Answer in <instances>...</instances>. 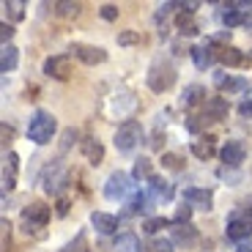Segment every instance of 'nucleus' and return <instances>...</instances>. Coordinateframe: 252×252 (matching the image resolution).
Returning a JSON list of instances; mask_svg holds the SVG:
<instances>
[{"label":"nucleus","mask_w":252,"mask_h":252,"mask_svg":"<svg viewBox=\"0 0 252 252\" xmlns=\"http://www.w3.org/2000/svg\"><path fill=\"white\" fill-rule=\"evenodd\" d=\"M91 225H94L99 233H115V230H118V217L104 214V211H94V214H91Z\"/></svg>","instance_id":"9b49d317"},{"label":"nucleus","mask_w":252,"mask_h":252,"mask_svg":"<svg viewBox=\"0 0 252 252\" xmlns=\"http://www.w3.org/2000/svg\"><path fill=\"white\" fill-rule=\"evenodd\" d=\"M140 137H143V126L129 118V121H124V124L118 126V132H115V148H118V151H132L134 145L140 143Z\"/></svg>","instance_id":"7ed1b4c3"},{"label":"nucleus","mask_w":252,"mask_h":252,"mask_svg":"<svg viewBox=\"0 0 252 252\" xmlns=\"http://www.w3.org/2000/svg\"><path fill=\"white\" fill-rule=\"evenodd\" d=\"M58 214H69V200H58Z\"/></svg>","instance_id":"4c0bfd02"},{"label":"nucleus","mask_w":252,"mask_h":252,"mask_svg":"<svg viewBox=\"0 0 252 252\" xmlns=\"http://www.w3.org/2000/svg\"><path fill=\"white\" fill-rule=\"evenodd\" d=\"M239 113H241V118H252V99L241 101V104H239Z\"/></svg>","instance_id":"c9c22d12"},{"label":"nucleus","mask_w":252,"mask_h":252,"mask_svg":"<svg viewBox=\"0 0 252 252\" xmlns=\"http://www.w3.org/2000/svg\"><path fill=\"white\" fill-rule=\"evenodd\" d=\"M217 61H222L225 66L233 69V66H241V63H244V55H241L236 47H222V50L217 52Z\"/></svg>","instance_id":"a211bd4d"},{"label":"nucleus","mask_w":252,"mask_h":252,"mask_svg":"<svg viewBox=\"0 0 252 252\" xmlns=\"http://www.w3.org/2000/svg\"><path fill=\"white\" fill-rule=\"evenodd\" d=\"M126 192H129V176L126 173H113V176L107 178V184H104V195L110 197V200H118V197H124Z\"/></svg>","instance_id":"6e6552de"},{"label":"nucleus","mask_w":252,"mask_h":252,"mask_svg":"<svg viewBox=\"0 0 252 252\" xmlns=\"http://www.w3.org/2000/svg\"><path fill=\"white\" fill-rule=\"evenodd\" d=\"M170 225V220H164V217H148V220L143 222V230L145 233H159L162 227Z\"/></svg>","instance_id":"a878e982"},{"label":"nucleus","mask_w":252,"mask_h":252,"mask_svg":"<svg viewBox=\"0 0 252 252\" xmlns=\"http://www.w3.org/2000/svg\"><path fill=\"white\" fill-rule=\"evenodd\" d=\"M55 11L63 14V17H69V14L80 11V6H77V3H55Z\"/></svg>","instance_id":"2f4dec72"},{"label":"nucleus","mask_w":252,"mask_h":252,"mask_svg":"<svg viewBox=\"0 0 252 252\" xmlns=\"http://www.w3.org/2000/svg\"><path fill=\"white\" fill-rule=\"evenodd\" d=\"M115 250L118 252H140L143 247H140V239L134 233H121L115 239Z\"/></svg>","instance_id":"6ab92c4d"},{"label":"nucleus","mask_w":252,"mask_h":252,"mask_svg":"<svg viewBox=\"0 0 252 252\" xmlns=\"http://www.w3.org/2000/svg\"><path fill=\"white\" fill-rule=\"evenodd\" d=\"M85 247H88V244H85V233H80L71 244L63 247V252H85Z\"/></svg>","instance_id":"c85d7f7f"},{"label":"nucleus","mask_w":252,"mask_h":252,"mask_svg":"<svg viewBox=\"0 0 252 252\" xmlns=\"http://www.w3.org/2000/svg\"><path fill=\"white\" fill-rule=\"evenodd\" d=\"M22 222H25L28 230L44 227L47 222H50V206H44V203H31V206L22 211Z\"/></svg>","instance_id":"20e7f679"},{"label":"nucleus","mask_w":252,"mask_h":252,"mask_svg":"<svg viewBox=\"0 0 252 252\" xmlns=\"http://www.w3.org/2000/svg\"><path fill=\"white\" fill-rule=\"evenodd\" d=\"M17 58H19V50L17 47H3V52H0V71L3 74H8V71L17 69Z\"/></svg>","instance_id":"f3484780"},{"label":"nucleus","mask_w":252,"mask_h":252,"mask_svg":"<svg viewBox=\"0 0 252 252\" xmlns=\"http://www.w3.org/2000/svg\"><path fill=\"white\" fill-rule=\"evenodd\" d=\"M178 31L181 33H187V36H195L197 33V22H195V14H187V11H181L178 14Z\"/></svg>","instance_id":"5701e85b"},{"label":"nucleus","mask_w":252,"mask_h":252,"mask_svg":"<svg viewBox=\"0 0 252 252\" xmlns=\"http://www.w3.org/2000/svg\"><path fill=\"white\" fill-rule=\"evenodd\" d=\"M77 58H80L85 66H96V63H104L107 61V52L101 50V47H91V44H74L71 47Z\"/></svg>","instance_id":"0eeeda50"},{"label":"nucleus","mask_w":252,"mask_h":252,"mask_svg":"<svg viewBox=\"0 0 252 252\" xmlns=\"http://www.w3.org/2000/svg\"><path fill=\"white\" fill-rule=\"evenodd\" d=\"M225 233H227V239H233V241H244V239H250V236H252V217H250V214H247V217L236 214L233 220L227 222Z\"/></svg>","instance_id":"423d86ee"},{"label":"nucleus","mask_w":252,"mask_h":252,"mask_svg":"<svg viewBox=\"0 0 252 252\" xmlns=\"http://www.w3.org/2000/svg\"><path fill=\"white\" fill-rule=\"evenodd\" d=\"M220 157L227 167H239V164L244 162V145H241L239 140H227V145L222 148Z\"/></svg>","instance_id":"1a4fd4ad"},{"label":"nucleus","mask_w":252,"mask_h":252,"mask_svg":"<svg viewBox=\"0 0 252 252\" xmlns=\"http://www.w3.org/2000/svg\"><path fill=\"white\" fill-rule=\"evenodd\" d=\"M222 22H225L227 28L244 25V17H241V8H236V3H233V6H227V11L222 14Z\"/></svg>","instance_id":"b1692460"},{"label":"nucleus","mask_w":252,"mask_h":252,"mask_svg":"<svg viewBox=\"0 0 252 252\" xmlns=\"http://www.w3.org/2000/svg\"><path fill=\"white\" fill-rule=\"evenodd\" d=\"M52 134H55V118L50 113H44V110H38L31 118V124H28V137L36 145H47L52 140Z\"/></svg>","instance_id":"f257e3e1"},{"label":"nucleus","mask_w":252,"mask_h":252,"mask_svg":"<svg viewBox=\"0 0 252 252\" xmlns=\"http://www.w3.org/2000/svg\"><path fill=\"white\" fill-rule=\"evenodd\" d=\"M247 85V80H241V77H230V80H227V85L222 91H225V94H233V91H241Z\"/></svg>","instance_id":"7c9ffc66"},{"label":"nucleus","mask_w":252,"mask_h":252,"mask_svg":"<svg viewBox=\"0 0 252 252\" xmlns=\"http://www.w3.org/2000/svg\"><path fill=\"white\" fill-rule=\"evenodd\" d=\"M132 176L137 178V181H151L154 178V170H151V159H137L134 162V170H132Z\"/></svg>","instance_id":"4be33fe9"},{"label":"nucleus","mask_w":252,"mask_h":252,"mask_svg":"<svg viewBox=\"0 0 252 252\" xmlns=\"http://www.w3.org/2000/svg\"><path fill=\"white\" fill-rule=\"evenodd\" d=\"M69 181V176H66V173H61V176H47L44 178V192H61L63 189V184Z\"/></svg>","instance_id":"393cba45"},{"label":"nucleus","mask_w":252,"mask_h":252,"mask_svg":"<svg viewBox=\"0 0 252 252\" xmlns=\"http://www.w3.org/2000/svg\"><path fill=\"white\" fill-rule=\"evenodd\" d=\"M239 252H252V241H241V244H239Z\"/></svg>","instance_id":"ea45409f"},{"label":"nucleus","mask_w":252,"mask_h":252,"mask_svg":"<svg viewBox=\"0 0 252 252\" xmlns=\"http://www.w3.org/2000/svg\"><path fill=\"white\" fill-rule=\"evenodd\" d=\"M11 36H14V28L8 25V22H3V25H0V38H3V47H8Z\"/></svg>","instance_id":"72a5a7b5"},{"label":"nucleus","mask_w":252,"mask_h":252,"mask_svg":"<svg viewBox=\"0 0 252 252\" xmlns=\"http://www.w3.org/2000/svg\"><path fill=\"white\" fill-rule=\"evenodd\" d=\"M184 200H187V203H195V206H200V208H206V211H208L214 197H211V192H208V189L187 187V189H184Z\"/></svg>","instance_id":"f8f14e48"},{"label":"nucleus","mask_w":252,"mask_h":252,"mask_svg":"<svg viewBox=\"0 0 252 252\" xmlns=\"http://www.w3.org/2000/svg\"><path fill=\"white\" fill-rule=\"evenodd\" d=\"M44 74L55 80H69L71 77V58L69 55H52L44 61Z\"/></svg>","instance_id":"39448f33"},{"label":"nucleus","mask_w":252,"mask_h":252,"mask_svg":"<svg viewBox=\"0 0 252 252\" xmlns=\"http://www.w3.org/2000/svg\"><path fill=\"white\" fill-rule=\"evenodd\" d=\"M140 41V36L134 31H124V33H118V44L121 47H129V44H137Z\"/></svg>","instance_id":"c756f323"},{"label":"nucleus","mask_w":252,"mask_h":252,"mask_svg":"<svg viewBox=\"0 0 252 252\" xmlns=\"http://www.w3.org/2000/svg\"><path fill=\"white\" fill-rule=\"evenodd\" d=\"M189 217H192V206H178V211H176V222H178V225L189 222Z\"/></svg>","instance_id":"473e14b6"},{"label":"nucleus","mask_w":252,"mask_h":252,"mask_svg":"<svg viewBox=\"0 0 252 252\" xmlns=\"http://www.w3.org/2000/svg\"><path fill=\"white\" fill-rule=\"evenodd\" d=\"M101 17H104V19H115V17H118V8L107 3V6H101Z\"/></svg>","instance_id":"e433bc0d"},{"label":"nucleus","mask_w":252,"mask_h":252,"mask_svg":"<svg viewBox=\"0 0 252 252\" xmlns=\"http://www.w3.org/2000/svg\"><path fill=\"white\" fill-rule=\"evenodd\" d=\"M148 252H173V244L167 239H154L148 244Z\"/></svg>","instance_id":"cd10ccee"},{"label":"nucleus","mask_w":252,"mask_h":252,"mask_svg":"<svg viewBox=\"0 0 252 252\" xmlns=\"http://www.w3.org/2000/svg\"><path fill=\"white\" fill-rule=\"evenodd\" d=\"M82 154H85V159L91 164H101V159H104V145L94 137H85L82 140Z\"/></svg>","instance_id":"4468645a"},{"label":"nucleus","mask_w":252,"mask_h":252,"mask_svg":"<svg viewBox=\"0 0 252 252\" xmlns=\"http://www.w3.org/2000/svg\"><path fill=\"white\" fill-rule=\"evenodd\" d=\"M162 162H164V167H170V170H178V167H181V159H178L176 154H167Z\"/></svg>","instance_id":"f704fd0d"},{"label":"nucleus","mask_w":252,"mask_h":252,"mask_svg":"<svg viewBox=\"0 0 252 252\" xmlns=\"http://www.w3.org/2000/svg\"><path fill=\"white\" fill-rule=\"evenodd\" d=\"M181 101L187 104V107H195V104H200V101H208L206 99V88H203V85H187Z\"/></svg>","instance_id":"dca6fc26"},{"label":"nucleus","mask_w":252,"mask_h":252,"mask_svg":"<svg viewBox=\"0 0 252 252\" xmlns=\"http://www.w3.org/2000/svg\"><path fill=\"white\" fill-rule=\"evenodd\" d=\"M192 154L197 159H211L214 157V137H203L197 143H192Z\"/></svg>","instance_id":"aec40b11"},{"label":"nucleus","mask_w":252,"mask_h":252,"mask_svg":"<svg viewBox=\"0 0 252 252\" xmlns=\"http://www.w3.org/2000/svg\"><path fill=\"white\" fill-rule=\"evenodd\" d=\"M227 101L222 99V96H211V99L206 101V115H203V118L206 121H220V118H225L227 115Z\"/></svg>","instance_id":"ddd939ff"},{"label":"nucleus","mask_w":252,"mask_h":252,"mask_svg":"<svg viewBox=\"0 0 252 252\" xmlns=\"http://www.w3.org/2000/svg\"><path fill=\"white\" fill-rule=\"evenodd\" d=\"M176 82V69H173L167 61H159L151 66V71H148V85H151V91H157V94H162V91H167Z\"/></svg>","instance_id":"f03ea898"},{"label":"nucleus","mask_w":252,"mask_h":252,"mask_svg":"<svg viewBox=\"0 0 252 252\" xmlns=\"http://www.w3.org/2000/svg\"><path fill=\"white\" fill-rule=\"evenodd\" d=\"M173 239H176L178 244H184V247H192L197 241V230L195 227H189V225H181V227L173 230Z\"/></svg>","instance_id":"412c9836"},{"label":"nucleus","mask_w":252,"mask_h":252,"mask_svg":"<svg viewBox=\"0 0 252 252\" xmlns=\"http://www.w3.org/2000/svg\"><path fill=\"white\" fill-rule=\"evenodd\" d=\"M192 61H195V66L197 69H211L214 66V61H217V52H214V47L211 44H200V47H195L192 50Z\"/></svg>","instance_id":"9d476101"},{"label":"nucleus","mask_w":252,"mask_h":252,"mask_svg":"<svg viewBox=\"0 0 252 252\" xmlns=\"http://www.w3.org/2000/svg\"><path fill=\"white\" fill-rule=\"evenodd\" d=\"M244 28L252 31V8H247V14H244Z\"/></svg>","instance_id":"58836bf2"},{"label":"nucleus","mask_w":252,"mask_h":252,"mask_svg":"<svg viewBox=\"0 0 252 252\" xmlns=\"http://www.w3.org/2000/svg\"><path fill=\"white\" fill-rule=\"evenodd\" d=\"M170 195H173V189L164 178L154 176L151 181H148V197H151V200H167Z\"/></svg>","instance_id":"2eb2a0df"},{"label":"nucleus","mask_w":252,"mask_h":252,"mask_svg":"<svg viewBox=\"0 0 252 252\" xmlns=\"http://www.w3.org/2000/svg\"><path fill=\"white\" fill-rule=\"evenodd\" d=\"M3 8H6V14H11V19H22V14H25L19 0H11V3L6 0V3H3Z\"/></svg>","instance_id":"bb28decb"}]
</instances>
